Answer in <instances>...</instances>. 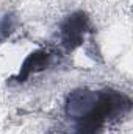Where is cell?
I'll return each instance as SVG.
<instances>
[{"mask_svg": "<svg viewBox=\"0 0 133 134\" xmlns=\"http://www.w3.org/2000/svg\"><path fill=\"white\" fill-rule=\"evenodd\" d=\"M16 28V17L13 14H5L0 20V39H8Z\"/></svg>", "mask_w": 133, "mask_h": 134, "instance_id": "obj_4", "label": "cell"}, {"mask_svg": "<svg viewBox=\"0 0 133 134\" xmlns=\"http://www.w3.org/2000/svg\"><path fill=\"white\" fill-rule=\"evenodd\" d=\"M130 108H132L130 98L116 91L97 92L93 106L85 114L75 119L77 120L75 134H99L110 115L127 112L130 111Z\"/></svg>", "mask_w": 133, "mask_h": 134, "instance_id": "obj_1", "label": "cell"}, {"mask_svg": "<svg viewBox=\"0 0 133 134\" xmlns=\"http://www.w3.org/2000/svg\"><path fill=\"white\" fill-rule=\"evenodd\" d=\"M89 30V17L83 11H75L67 16L60 27V39L67 52L75 50L85 41V34Z\"/></svg>", "mask_w": 133, "mask_h": 134, "instance_id": "obj_2", "label": "cell"}, {"mask_svg": "<svg viewBox=\"0 0 133 134\" xmlns=\"http://www.w3.org/2000/svg\"><path fill=\"white\" fill-rule=\"evenodd\" d=\"M50 61H52V56L45 52V50H36L32 52L22 63L21 70L17 73V76H14L16 81H25L28 76H32L33 73L38 72H42L45 70L47 67L50 66Z\"/></svg>", "mask_w": 133, "mask_h": 134, "instance_id": "obj_3", "label": "cell"}]
</instances>
